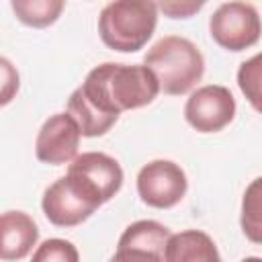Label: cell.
Returning <instances> with one entry per match:
<instances>
[{
    "label": "cell",
    "instance_id": "1",
    "mask_svg": "<svg viewBox=\"0 0 262 262\" xmlns=\"http://www.w3.org/2000/svg\"><path fill=\"white\" fill-rule=\"evenodd\" d=\"M156 76L139 63H100L76 88L68 100V115L76 121L80 135H104L123 111L139 108L158 96Z\"/></svg>",
    "mask_w": 262,
    "mask_h": 262
},
{
    "label": "cell",
    "instance_id": "2",
    "mask_svg": "<svg viewBox=\"0 0 262 262\" xmlns=\"http://www.w3.org/2000/svg\"><path fill=\"white\" fill-rule=\"evenodd\" d=\"M143 66L156 76L160 90L166 94H186L205 74V59L199 47L178 35H166L156 41L147 49Z\"/></svg>",
    "mask_w": 262,
    "mask_h": 262
},
{
    "label": "cell",
    "instance_id": "3",
    "mask_svg": "<svg viewBox=\"0 0 262 262\" xmlns=\"http://www.w3.org/2000/svg\"><path fill=\"white\" fill-rule=\"evenodd\" d=\"M158 25V8L154 2L119 0L108 2L98 16V35L102 43L121 53L143 49Z\"/></svg>",
    "mask_w": 262,
    "mask_h": 262
},
{
    "label": "cell",
    "instance_id": "4",
    "mask_svg": "<svg viewBox=\"0 0 262 262\" xmlns=\"http://www.w3.org/2000/svg\"><path fill=\"white\" fill-rule=\"evenodd\" d=\"M100 205H104L100 192L78 172L68 170L43 192V213L49 223L57 227H74L86 221Z\"/></svg>",
    "mask_w": 262,
    "mask_h": 262
},
{
    "label": "cell",
    "instance_id": "5",
    "mask_svg": "<svg viewBox=\"0 0 262 262\" xmlns=\"http://www.w3.org/2000/svg\"><path fill=\"white\" fill-rule=\"evenodd\" d=\"M213 41L227 51H244L260 39V16L252 4L225 2L209 18Z\"/></svg>",
    "mask_w": 262,
    "mask_h": 262
},
{
    "label": "cell",
    "instance_id": "6",
    "mask_svg": "<svg viewBox=\"0 0 262 262\" xmlns=\"http://www.w3.org/2000/svg\"><path fill=\"white\" fill-rule=\"evenodd\" d=\"M188 180L184 170L170 160H154L137 174V192L154 209H170L186 194Z\"/></svg>",
    "mask_w": 262,
    "mask_h": 262
},
{
    "label": "cell",
    "instance_id": "7",
    "mask_svg": "<svg viewBox=\"0 0 262 262\" xmlns=\"http://www.w3.org/2000/svg\"><path fill=\"white\" fill-rule=\"evenodd\" d=\"M233 117L235 98L229 88L219 84L196 88L184 104V119L199 133H217L227 127Z\"/></svg>",
    "mask_w": 262,
    "mask_h": 262
},
{
    "label": "cell",
    "instance_id": "8",
    "mask_svg": "<svg viewBox=\"0 0 262 262\" xmlns=\"http://www.w3.org/2000/svg\"><path fill=\"white\" fill-rule=\"evenodd\" d=\"M170 229L154 219L131 223L119 237L117 252L108 262H166V244Z\"/></svg>",
    "mask_w": 262,
    "mask_h": 262
},
{
    "label": "cell",
    "instance_id": "9",
    "mask_svg": "<svg viewBox=\"0 0 262 262\" xmlns=\"http://www.w3.org/2000/svg\"><path fill=\"white\" fill-rule=\"evenodd\" d=\"M80 129L68 113L51 115L39 129L35 141L37 160L51 166L68 164L76 158L80 147Z\"/></svg>",
    "mask_w": 262,
    "mask_h": 262
},
{
    "label": "cell",
    "instance_id": "10",
    "mask_svg": "<svg viewBox=\"0 0 262 262\" xmlns=\"http://www.w3.org/2000/svg\"><path fill=\"white\" fill-rule=\"evenodd\" d=\"M68 170L84 176L100 192L104 203L111 201L123 184V170L119 162L102 151H86L82 156H76Z\"/></svg>",
    "mask_w": 262,
    "mask_h": 262
},
{
    "label": "cell",
    "instance_id": "11",
    "mask_svg": "<svg viewBox=\"0 0 262 262\" xmlns=\"http://www.w3.org/2000/svg\"><path fill=\"white\" fill-rule=\"evenodd\" d=\"M39 239V229L31 215L23 211L0 213V260H23Z\"/></svg>",
    "mask_w": 262,
    "mask_h": 262
},
{
    "label": "cell",
    "instance_id": "12",
    "mask_svg": "<svg viewBox=\"0 0 262 262\" xmlns=\"http://www.w3.org/2000/svg\"><path fill=\"white\" fill-rule=\"evenodd\" d=\"M164 258L166 262H221L211 235L199 229H186L170 235Z\"/></svg>",
    "mask_w": 262,
    "mask_h": 262
},
{
    "label": "cell",
    "instance_id": "13",
    "mask_svg": "<svg viewBox=\"0 0 262 262\" xmlns=\"http://www.w3.org/2000/svg\"><path fill=\"white\" fill-rule=\"evenodd\" d=\"M10 6L20 23L43 29L59 18L66 4L61 0H12Z\"/></svg>",
    "mask_w": 262,
    "mask_h": 262
},
{
    "label": "cell",
    "instance_id": "14",
    "mask_svg": "<svg viewBox=\"0 0 262 262\" xmlns=\"http://www.w3.org/2000/svg\"><path fill=\"white\" fill-rule=\"evenodd\" d=\"M242 227L254 244H260V178H256L244 194Z\"/></svg>",
    "mask_w": 262,
    "mask_h": 262
},
{
    "label": "cell",
    "instance_id": "15",
    "mask_svg": "<svg viewBox=\"0 0 262 262\" xmlns=\"http://www.w3.org/2000/svg\"><path fill=\"white\" fill-rule=\"evenodd\" d=\"M31 262H80V254L72 242L51 237L35 250Z\"/></svg>",
    "mask_w": 262,
    "mask_h": 262
},
{
    "label": "cell",
    "instance_id": "16",
    "mask_svg": "<svg viewBox=\"0 0 262 262\" xmlns=\"http://www.w3.org/2000/svg\"><path fill=\"white\" fill-rule=\"evenodd\" d=\"M237 84L246 98L254 104L256 111H260V55H254L250 61H244L237 72Z\"/></svg>",
    "mask_w": 262,
    "mask_h": 262
},
{
    "label": "cell",
    "instance_id": "17",
    "mask_svg": "<svg viewBox=\"0 0 262 262\" xmlns=\"http://www.w3.org/2000/svg\"><path fill=\"white\" fill-rule=\"evenodd\" d=\"M18 86H20L18 70L12 66L10 59L0 55V106H6L8 102L14 100Z\"/></svg>",
    "mask_w": 262,
    "mask_h": 262
},
{
    "label": "cell",
    "instance_id": "18",
    "mask_svg": "<svg viewBox=\"0 0 262 262\" xmlns=\"http://www.w3.org/2000/svg\"><path fill=\"white\" fill-rule=\"evenodd\" d=\"M156 8L164 10L172 18H186L192 12L201 10L203 2H162V4H156Z\"/></svg>",
    "mask_w": 262,
    "mask_h": 262
},
{
    "label": "cell",
    "instance_id": "19",
    "mask_svg": "<svg viewBox=\"0 0 262 262\" xmlns=\"http://www.w3.org/2000/svg\"><path fill=\"white\" fill-rule=\"evenodd\" d=\"M242 262H260V258H256V256H250V258H244Z\"/></svg>",
    "mask_w": 262,
    "mask_h": 262
}]
</instances>
